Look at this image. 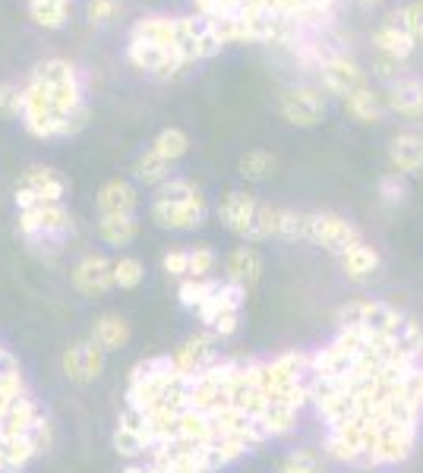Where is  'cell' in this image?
<instances>
[{
  "label": "cell",
  "instance_id": "obj_17",
  "mask_svg": "<svg viewBox=\"0 0 423 473\" xmlns=\"http://www.w3.org/2000/svg\"><path fill=\"white\" fill-rule=\"evenodd\" d=\"M95 202H98V212H102V218H127V215H136L140 196H136V186L133 183L114 177V180H108V183H102Z\"/></svg>",
  "mask_w": 423,
  "mask_h": 473
},
{
  "label": "cell",
  "instance_id": "obj_3",
  "mask_svg": "<svg viewBox=\"0 0 423 473\" xmlns=\"http://www.w3.org/2000/svg\"><path fill=\"white\" fill-rule=\"evenodd\" d=\"M48 445V410L38 404L23 363L0 341V473H25Z\"/></svg>",
  "mask_w": 423,
  "mask_h": 473
},
{
  "label": "cell",
  "instance_id": "obj_19",
  "mask_svg": "<svg viewBox=\"0 0 423 473\" xmlns=\"http://www.w3.org/2000/svg\"><path fill=\"white\" fill-rule=\"evenodd\" d=\"M339 262H341V271L348 275V281L367 284L369 278L379 271L382 256H379V250H376L373 243H367V240H357L354 246H348V250L341 252Z\"/></svg>",
  "mask_w": 423,
  "mask_h": 473
},
{
  "label": "cell",
  "instance_id": "obj_43",
  "mask_svg": "<svg viewBox=\"0 0 423 473\" xmlns=\"http://www.w3.org/2000/svg\"><path fill=\"white\" fill-rule=\"evenodd\" d=\"M398 73H401V60L379 54V60H376V76L389 79V83H398V79H401Z\"/></svg>",
  "mask_w": 423,
  "mask_h": 473
},
{
  "label": "cell",
  "instance_id": "obj_26",
  "mask_svg": "<svg viewBox=\"0 0 423 473\" xmlns=\"http://www.w3.org/2000/svg\"><path fill=\"white\" fill-rule=\"evenodd\" d=\"M29 4V13L42 29H64L70 16V0H25Z\"/></svg>",
  "mask_w": 423,
  "mask_h": 473
},
{
  "label": "cell",
  "instance_id": "obj_11",
  "mask_svg": "<svg viewBox=\"0 0 423 473\" xmlns=\"http://www.w3.org/2000/svg\"><path fill=\"white\" fill-rule=\"evenodd\" d=\"M127 60L136 66V70L152 73V76H158V79H171V76H177L183 66H190L174 48H162V44L140 42V38H130Z\"/></svg>",
  "mask_w": 423,
  "mask_h": 473
},
{
  "label": "cell",
  "instance_id": "obj_16",
  "mask_svg": "<svg viewBox=\"0 0 423 473\" xmlns=\"http://www.w3.org/2000/svg\"><path fill=\"white\" fill-rule=\"evenodd\" d=\"M389 168L401 177H411L423 171V136L414 130H405L389 143Z\"/></svg>",
  "mask_w": 423,
  "mask_h": 473
},
{
  "label": "cell",
  "instance_id": "obj_37",
  "mask_svg": "<svg viewBox=\"0 0 423 473\" xmlns=\"http://www.w3.org/2000/svg\"><path fill=\"white\" fill-rule=\"evenodd\" d=\"M275 228H279V209L260 199V212H256V224H253V240L250 243H260V240L275 237Z\"/></svg>",
  "mask_w": 423,
  "mask_h": 473
},
{
  "label": "cell",
  "instance_id": "obj_24",
  "mask_svg": "<svg viewBox=\"0 0 423 473\" xmlns=\"http://www.w3.org/2000/svg\"><path fill=\"white\" fill-rule=\"evenodd\" d=\"M345 111H348V117L357 120V123H379L382 114H386V102H382L379 92L363 85V89H357L354 95L345 98Z\"/></svg>",
  "mask_w": 423,
  "mask_h": 473
},
{
  "label": "cell",
  "instance_id": "obj_2",
  "mask_svg": "<svg viewBox=\"0 0 423 473\" xmlns=\"http://www.w3.org/2000/svg\"><path fill=\"white\" fill-rule=\"evenodd\" d=\"M339 331L313 350L310 401L326 426L322 451L357 470L398 468L423 426V329L382 300H351Z\"/></svg>",
  "mask_w": 423,
  "mask_h": 473
},
{
  "label": "cell",
  "instance_id": "obj_13",
  "mask_svg": "<svg viewBox=\"0 0 423 473\" xmlns=\"http://www.w3.org/2000/svg\"><path fill=\"white\" fill-rule=\"evenodd\" d=\"M256 212H260V199L250 196V192L231 190L221 196L218 202V222L241 240H253V224H256Z\"/></svg>",
  "mask_w": 423,
  "mask_h": 473
},
{
  "label": "cell",
  "instance_id": "obj_12",
  "mask_svg": "<svg viewBox=\"0 0 423 473\" xmlns=\"http://www.w3.org/2000/svg\"><path fill=\"white\" fill-rule=\"evenodd\" d=\"M70 281L83 297H102L114 288V262L102 252H85L70 269Z\"/></svg>",
  "mask_w": 423,
  "mask_h": 473
},
{
  "label": "cell",
  "instance_id": "obj_25",
  "mask_svg": "<svg viewBox=\"0 0 423 473\" xmlns=\"http://www.w3.org/2000/svg\"><path fill=\"white\" fill-rule=\"evenodd\" d=\"M98 237L108 246H127L140 237V218L127 215V218H102L98 222Z\"/></svg>",
  "mask_w": 423,
  "mask_h": 473
},
{
  "label": "cell",
  "instance_id": "obj_36",
  "mask_svg": "<svg viewBox=\"0 0 423 473\" xmlns=\"http://www.w3.org/2000/svg\"><path fill=\"white\" fill-rule=\"evenodd\" d=\"M23 117V85L0 83V120Z\"/></svg>",
  "mask_w": 423,
  "mask_h": 473
},
{
  "label": "cell",
  "instance_id": "obj_38",
  "mask_svg": "<svg viewBox=\"0 0 423 473\" xmlns=\"http://www.w3.org/2000/svg\"><path fill=\"white\" fill-rule=\"evenodd\" d=\"M190 252V275L187 278H209V271L215 269V262H218V256H215V250L212 246H193V250H187Z\"/></svg>",
  "mask_w": 423,
  "mask_h": 473
},
{
  "label": "cell",
  "instance_id": "obj_15",
  "mask_svg": "<svg viewBox=\"0 0 423 473\" xmlns=\"http://www.w3.org/2000/svg\"><path fill=\"white\" fill-rule=\"evenodd\" d=\"M373 44L379 54L395 57L405 64V60L414 54V48H418V38L401 25V16H398V10H395V13H389L386 23L373 32Z\"/></svg>",
  "mask_w": 423,
  "mask_h": 473
},
{
  "label": "cell",
  "instance_id": "obj_8",
  "mask_svg": "<svg viewBox=\"0 0 423 473\" xmlns=\"http://www.w3.org/2000/svg\"><path fill=\"white\" fill-rule=\"evenodd\" d=\"M209 218V202L206 196H193V199H155L152 202V222L164 231H196L202 228Z\"/></svg>",
  "mask_w": 423,
  "mask_h": 473
},
{
  "label": "cell",
  "instance_id": "obj_40",
  "mask_svg": "<svg viewBox=\"0 0 423 473\" xmlns=\"http://www.w3.org/2000/svg\"><path fill=\"white\" fill-rule=\"evenodd\" d=\"M398 16H401V25L420 42L423 38V0H411L408 6H401Z\"/></svg>",
  "mask_w": 423,
  "mask_h": 473
},
{
  "label": "cell",
  "instance_id": "obj_10",
  "mask_svg": "<svg viewBox=\"0 0 423 473\" xmlns=\"http://www.w3.org/2000/svg\"><path fill=\"white\" fill-rule=\"evenodd\" d=\"M310 240L320 243L322 250L341 256L348 246H354L363 237L348 218L335 215V212H310Z\"/></svg>",
  "mask_w": 423,
  "mask_h": 473
},
{
  "label": "cell",
  "instance_id": "obj_32",
  "mask_svg": "<svg viewBox=\"0 0 423 473\" xmlns=\"http://www.w3.org/2000/svg\"><path fill=\"white\" fill-rule=\"evenodd\" d=\"M145 278V265L136 256H121L114 259V288L121 291H133L140 288Z\"/></svg>",
  "mask_w": 423,
  "mask_h": 473
},
{
  "label": "cell",
  "instance_id": "obj_14",
  "mask_svg": "<svg viewBox=\"0 0 423 473\" xmlns=\"http://www.w3.org/2000/svg\"><path fill=\"white\" fill-rule=\"evenodd\" d=\"M320 79H322V92H329V95L335 98H348L367 85V73L357 66V60L345 54L329 57L326 64L320 66Z\"/></svg>",
  "mask_w": 423,
  "mask_h": 473
},
{
  "label": "cell",
  "instance_id": "obj_33",
  "mask_svg": "<svg viewBox=\"0 0 423 473\" xmlns=\"http://www.w3.org/2000/svg\"><path fill=\"white\" fill-rule=\"evenodd\" d=\"M279 473H326V468H322V455L316 448H297L281 461Z\"/></svg>",
  "mask_w": 423,
  "mask_h": 473
},
{
  "label": "cell",
  "instance_id": "obj_29",
  "mask_svg": "<svg viewBox=\"0 0 423 473\" xmlns=\"http://www.w3.org/2000/svg\"><path fill=\"white\" fill-rule=\"evenodd\" d=\"M218 281L215 278H183L181 288H177V300H181L183 310L200 312L206 306V300L215 294Z\"/></svg>",
  "mask_w": 423,
  "mask_h": 473
},
{
  "label": "cell",
  "instance_id": "obj_21",
  "mask_svg": "<svg viewBox=\"0 0 423 473\" xmlns=\"http://www.w3.org/2000/svg\"><path fill=\"white\" fill-rule=\"evenodd\" d=\"M130 335H133V331H130V322L121 316V312H102V316H95L92 331H89V338L104 350V354L123 350L130 344Z\"/></svg>",
  "mask_w": 423,
  "mask_h": 473
},
{
  "label": "cell",
  "instance_id": "obj_9",
  "mask_svg": "<svg viewBox=\"0 0 423 473\" xmlns=\"http://www.w3.org/2000/svg\"><path fill=\"white\" fill-rule=\"evenodd\" d=\"M104 363H108V354L98 348L92 338H83V341H73L67 350L61 354V370L70 382L76 385H89L95 382L104 372Z\"/></svg>",
  "mask_w": 423,
  "mask_h": 473
},
{
  "label": "cell",
  "instance_id": "obj_30",
  "mask_svg": "<svg viewBox=\"0 0 423 473\" xmlns=\"http://www.w3.org/2000/svg\"><path fill=\"white\" fill-rule=\"evenodd\" d=\"M174 177V164L164 162L162 155H155L152 149H145L140 158H136V180H143V183L149 186H162L164 180Z\"/></svg>",
  "mask_w": 423,
  "mask_h": 473
},
{
  "label": "cell",
  "instance_id": "obj_42",
  "mask_svg": "<svg viewBox=\"0 0 423 473\" xmlns=\"http://www.w3.org/2000/svg\"><path fill=\"white\" fill-rule=\"evenodd\" d=\"M241 329V310H234V312H221V316L215 319V322L209 325V331L215 338H231L234 331Z\"/></svg>",
  "mask_w": 423,
  "mask_h": 473
},
{
  "label": "cell",
  "instance_id": "obj_41",
  "mask_svg": "<svg viewBox=\"0 0 423 473\" xmlns=\"http://www.w3.org/2000/svg\"><path fill=\"white\" fill-rule=\"evenodd\" d=\"M162 269L171 278H187L190 275V252L187 250H168L162 256Z\"/></svg>",
  "mask_w": 423,
  "mask_h": 473
},
{
  "label": "cell",
  "instance_id": "obj_28",
  "mask_svg": "<svg viewBox=\"0 0 423 473\" xmlns=\"http://www.w3.org/2000/svg\"><path fill=\"white\" fill-rule=\"evenodd\" d=\"M237 171H241V177L250 180V183H266V180L275 174V155L266 149H250L241 155Z\"/></svg>",
  "mask_w": 423,
  "mask_h": 473
},
{
  "label": "cell",
  "instance_id": "obj_18",
  "mask_svg": "<svg viewBox=\"0 0 423 473\" xmlns=\"http://www.w3.org/2000/svg\"><path fill=\"white\" fill-rule=\"evenodd\" d=\"M260 278H262L260 250H253V246H237V250L228 252V259H224V281L250 291L260 284Z\"/></svg>",
  "mask_w": 423,
  "mask_h": 473
},
{
  "label": "cell",
  "instance_id": "obj_20",
  "mask_svg": "<svg viewBox=\"0 0 423 473\" xmlns=\"http://www.w3.org/2000/svg\"><path fill=\"white\" fill-rule=\"evenodd\" d=\"M382 102H386V108L395 111V114H401L408 120H420L423 117V83L414 76L398 79V83L389 85Z\"/></svg>",
  "mask_w": 423,
  "mask_h": 473
},
{
  "label": "cell",
  "instance_id": "obj_4",
  "mask_svg": "<svg viewBox=\"0 0 423 473\" xmlns=\"http://www.w3.org/2000/svg\"><path fill=\"white\" fill-rule=\"evenodd\" d=\"M29 79L48 92V98L54 102L57 114L64 117V126H67V117L73 114V111H76L79 104H85L83 102V85H79V73L70 60H64V57L42 60V64L29 73ZM61 139H64V133H61Z\"/></svg>",
  "mask_w": 423,
  "mask_h": 473
},
{
  "label": "cell",
  "instance_id": "obj_39",
  "mask_svg": "<svg viewBox=\"0 0 423 473\" xmlns=\"http://www.w3.org/2000/svg\"><path fill=\"white\" fill-rule=\"evenodd\" d=\"M85 16H89L92 25L114 23V19L121 16V0H89V4H85Z\"/></svg>",
  "mask_w": 423,
  "mask_h": 473
},
{
  "label": "cell",
  "instance_id": "obj_45",
  "mask_svg": "<svg viewBox=\"0 0 423 473\" xmlns=\"http://www.w3.org/2000/svg\"><path fill=\"white\" fill-rule=\"evenodd\" d=\"M363 6H373V4H379V0H360Z\"/></svg>",
  "mask_w": 423,
  "mask_h": 473
},
{
  "label": "cell",
  "instance_id": "obj_35",
  "mask_svg": "<svg viewBox=\"0 0 423 473\" xmlns=\"http://www.w3.org/2000/svg\"><path fill=\"white\" fill-rule=\"evenodd\" d=\"M193 196H200V186L187 177H171V180H164L162 186H155V199H171V202H177V199H193Z\"/></svg>",
  "mask_w": 423,
  "mask_h": 473
},
{
  "label": "cell",
  "instance_id": "obj_1",
  "mask_svg": "<svg viewBox=\"0 0 423 473\" xmlns=\"http://www.w3.org/2000/svg\"><path fill=\"white\" fill-rule=\"evenodd\" d=\"M310 382L307 350L269 360L218 354L196 372H181L171 357L140 360L111 445L143 473H218L288 436Z\"/></svg>",
  "mask_w": 423,
  "mask_h": 473
},
{
  "label": "cell",
  "instance_id": "obj_7",
  "mask_svg": "<svg viewBox=\"0 0 423 473\" xmlns=\"http://www.w3.org/2000/svg\"><path fill=\"white\" fill-rule=\"evenodd\" d=\"M326 95L316 85H288L279 95V114L288 120L290 126L300 130H313L326 120Z\"/></svg>",
  "mask_w": 423,
  "mask_h": 473
},
{
  "label": "cell",
  "instance_id": "obj_44",
  "mask_svg": "<svg viewBox=\"0 0 423 473\" xmlns=\"http://www.w3.org/2000/svg\"><path fill=\"white\" fill-rule=\"evenodd\" d=\"M335 0H307V6H303V13L297 19H313V16H322V13L332 10Z\"/></svg>",
  "mask_w": 423,
  "mask_h": 473
},
{
  "label": "cell",
  "instance_id": "obj_31",
  "mask_svg": "<svg viewBox=\"0 0 423 473\" xmlns=\"http://www.w3.org/2000/svg\"><path fill=\"white\" fill-rule=\"evenodd\" d=\"M275 237L281 240H310V212L279 209V228Z\"/></svg>",
  "mask_w": 423,
  "mask_h": 473
},
{
  "label": "cell",
  "instance_id": "obj_22",
  "mask_svg": "<svg viewBox=\"0 0 423 473\" xmlns=\"http://www.w3.org/2000/svg\"><path fill=\"white\" fill-rule=\"evenodd\" d=\"M218 338L212 335V331H196V335H190L187 341L181 344V348L174 350L171 357V363L177 366L181 372H196L200 366H206L212 357H218V348H215Z\"/></svg>",
  "mask_w": 423,
  "mask_h": 473
},
{
  "label": "cell",
  "instance_id": "obj_6",
  "mask_svg": "<svg viewBox=\"0 0 423 473\" xmlns=\"http://www.w3.org/2000/svg\"><path fill=\"white\" fill-rule=\"evenodd\" d=\"M67 180L61 177V171L48 168V164H32L19 174L16 192H13V202L16 209H32V205L42 202H64L67 199Z\"/></svg>",
  "mask_w": 423,
  "mask_h": 473
},
{
  "label": "cell",
  "instance_id": "obj_5",
  "mask_svg": "<svg viewBox=\"0 0 423 473\" xmlns=\"http://www.w3.org/2000/svg\"><path fill=\"white\" fill-rule=\"evenodd\" d=\"M16 228L29 243H64L73 234V215L64 202H42L19 212Z\"/></svg>",
  "mask_w": 423,
  "mask_h": 473
},
{
  "label": "cell",
  "instance_id": "obj_23",
  "mask_svg": "<svg viewBox=\"0 0 423 473\" xmlns=\"http://www.w3.org/2000/svg\"><path fill=\"white\" fill-rule=\"evenodd\" d=\"M130 38H140V42L162 44V48L177 51V19L171 16H143L133 23Z\"/></svg>",
  "mask_w": 423,
  "mask_h": 473
},
{
  "label": "cell",
  "instance_id": "obj_34",
  "mask_svg": "<svg viewBox=\"0 0 423 473\" xmlns=\"http://www.w3.org/2000/svg\"><path fill=\"white\" fill-rule=\"evenodd\" d=\"M379 199H382V205H389V209H398V205H405V199H408L405 177L395 174V171L382 174L379 177Z\"/></svg>",
  "mask_w": 423,
  "mask_h": 473
},
{
  "label": "cell",
  "instance_id": "obj_27",
  "mask_svg": "<svg viewBox=\"0 0 423 473\" xmlns=\"http://www.w3.org/2000/svg\"><path fill=\"white\" fill-rule=\"evenodd\" d=\"M155 155H162L164 162H181L183 155L190 152V136L187 133L181 130V126H164L162 133H158L155 139H152V145H149Z\"/></svg>",
  "mask_w": 423,
  "mask_h": 473
}]
</instances>
